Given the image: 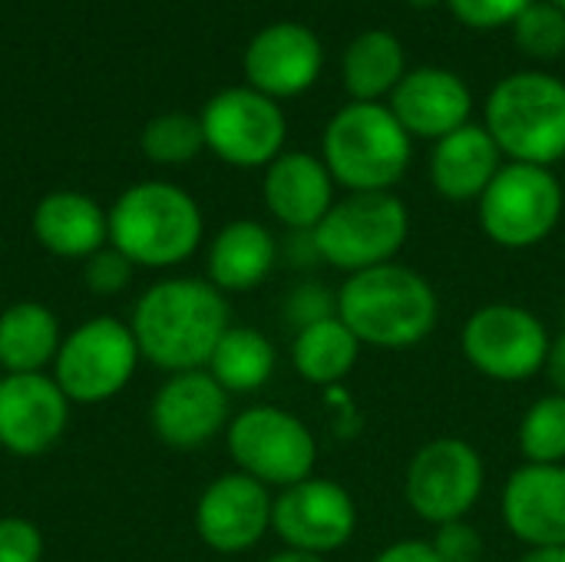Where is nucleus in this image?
<instances>
[{"label":"nucleus","instance_id":"13","mask_svg":"<svg viewBox=\"0 0 565 562\" xmlns=\"http://www.w3.org/2000/svg\"><path fill=\"white\" fill-rule=\"evenodd\" d=\"M358 520L354 494L344 484L315 474L275 494L271 533L285 543V550L328 560L354 540Z\"/></svg>","mask_w":565,"mask_h":562},{"label":"nucleus","instance_id":"38","mask_svg":"<svg viewBox=\"0 0 565 562\" xmlns=\"http://www.w3.org/2000/svg\"><path fill=\"white\" fill-rule=\"evenodd\" d=\"M520 562H565V547H540V550H526Z\"/></svg>","mask_w":565,"mask_h":562},{"label":"nucleus","instance_id":"31","mask_svg":"<svg viewBox=\"0 0 565 562\" xmlns=\"http://www.w3.org/2000/svg\"><path fill=\"white\" fill-rule=\"evenodd\" d=\"M334 315H338V291L328 288L324 282L308 278V282L295 285L288 291V298H285V321L295 331H301L308 325H318L324 318H334Z\"/></svg>","mask_w":565,"mask_h":562},{"label":"nucleus","instance_id":"19","mask_svg":"<svg viewBox=\"0 0 565 562\" xmlns=\"http://www.w3.org/2000/svg\"><path fill=\"white\" fill-rule=\"evenodd\" d=\"M387 106L411 139L437 142L470 123L473 93L447 66H417L404 73Z\"/></svg>","mask_w":565,"mask_h":562},{"label":"nucleus","instance_id":"17","mask_svg":"<svg viewBox=\"0 0 565 562\" xmlns=\"http://www.w3.org/2000/svg\"><path fill=\"white\" fill-rule=\"evenodd\" d=\"M324 66V46L305 23L281 20L258 30L245 50V79L271 99L308 93Z\"/></svg>","mask_w":565,"mask_h":562},{"label":"nucleus","instance_id":"20","mask_svg":"<svg viewBox=\"0 0 565 562\" xmlns=\"http://www.w3.org/2000/svg\"><path fill=\"white\" fill-rule=\"evenodd\" d=\"M262 199L268 215L288 232H315V225L338 202V185L321 156L285 149L265 169Z\"/></svg>","mask_w":565,"mask_h":562},{"label":"nucleus","instance_id":"25","mask_svg":"<svg viewBox=\"0 0 565 562\" xmlns=\"http://www.w3.org/2000/svg\"><path fill=\"white\" fill-rule=\"evenodd\" d=\"M407 73L404 43L391 30L358 33L341 56V79L351 103H384Z\"/></svg>","mask_w":565,"mask_h":562},{"label":"nucleus","instance_id":"30","mask_svg":"<svg viewBox=\"0 0 565 562\" xmlns=\"http://www.w3.org/2000/svg\"><path fill=\"white\" fill-rule=\"evenodd\" d=\"M513 40L533 60H559L565 53V10L553 0H533L513 20Z\"/></svg>","mask_w":565,"mask_h":562},{"label":"nucleus","instance_id":"18","mask_svg":"<svg viewBox=\"0 0 565 562\" xmlns=\"http://www.w3.org/2000/svg\"><path fill=\"white\" fill-rule=\"evenodd\" d=\"M503 527L526 550L565 547V464H523L500 490Z\"/></svg>","mask_w":565,"mask_h":562},{"label":"nucleus","instance_id":"32","mask_svg":"<svg viewBox=\"0 0 565 562\" xmlns=\"http://www.w3.org/2000/svg\"><path fill=\"white\" fill-rule=\"evenodd\" d=\"M132 272H136V265L122 252L106 245V248H99L96 255H89L83 262V285L93 295L116 298V295H122L132 285Z\"/></svg>","mask_w":565,"mask_h":562},{"label":"nucleus","instance_id":"22","mask_svg":"<svg viewBox=\"0 0 565 562\" xmlns=\"http://www.w3.org/2000/svg\"><path fill=\"white\" fill-rule=\"evenodd\" d=\"M503 169V152L480 123H467L444 136L430 149V185L447 202H480L497 172Z\"/></svg>","mask_w":565,"mask_h":562},{"label":"nucleus","instance_id":"29","mask_svg":"<svg viewBox=\"0 0 565 562\" xmlns=\"http://www.w3.org/2000/svg\"><path fill=\"white\" fill-rule=\"evenodd\" d=\"M205 149L202 119L192 113H159L142 129V152L156 166H185Z\"/></svg>","mask_w":565,"mask_h":562},{"label":"nucleus","instance_id":"41","mask_svg":"<svg viewBox=\"0 0 565 562\" xmlns=\"http://www.w3.org/2000/svg\"><path fill=\"white\" fill-rule=\"evenodd\" d=\"M553 3H556V7H559V10H565V0H553Z\"/></svg>","mask_w":565,"mask_h":562},{"label":"nucleus","instance_id":"27","mask_svg":"<svg viewBox=\"0 0 565 562\" xmlns=\"http://www.w3.org/2000/svg\"><path fill=\"white\" fill-rule=\"evenodd\" d=\"M275 368H278V351H275L271 338L248 325H232L205 364V371L228 394L262 391L275 378Z\"/></svg>","mask_w":565,"mask_h":562},{"label":"nucleus","instance_id":"14","mask_svg":"<svg viewBox=\"0 0 565 562\" xmlns=\"http://www.w3.org/2000/svg\"><path fill=\"white\" fill-rule=\"evenodd\" d=\"M271 510L275 494L265 484L228 470L199 494L195 533L212 553L238 556L255 550L271 533Z\"/></svg>","mask_w":565,"mask_h":562},{"label":"nucleus","instance_id":"24","mask_svg":"<svg viewBox=\"0 0 565 562\" xmlns=\"http://www.w3.org/2000/svg\"><path fill=\"white\" fill-rule=\"evenodd\" d=\"M63 331L56 315L40 301H13L0 311V371L43 374L53 368Z\"/></svg>","mask_w":565,"mask_h":562},{"label":"nucleus","instance_id":"9","mask_svg":"<svg viewBox=\"0 0 565 562\" xmlns=\"http://www.w3.org/2000/svg\"><path fill=\"white\" fill-rule=\"evenodd\" d=\"M139 361L142 354L129 321H119L113 315H93L70 335H63L50 374L70 397V404L93 407L122 394L136 378Z\"/></svg>","mask_w":565,"mask_h":562},{"label":"nucleus","instance_id":"35","mask_svg":"<svg viewBox=\"0 0 565 562\" xmlns=\"http://www.w3.org/2000/svg\"><path fill=\"white\" fill-rule=\"evenodd\" d=\"M43 550L46 543L33 520L0 517V562H40Z\"/></svg>","mask_w":565,"mask_h":562},{"label":"nucleus","instance_id":"26","mask_svg":"<svg viewBox=\"0 0 565 562\" xmlns=\"http://www.w3.org/2000/svg\"><path fill=\"white\" fill-rule=\"evenodd\" d=\"M364 344L354 338V331L334 315L324 318L318 325H308L301 331H295L291 338V368L301 381L315 384V388H341L358 361H361Z\"/></svg>","mask_w":565,"mask_h":562},{"label":"nucleus","instance_id":"6","mask_svg":"<svg viewBox=\"0 0 565 562\" xmlns=\"http://www.w3.org/2000/svg\"><path fill=\"white\" fill-rule=\"evenodd\" d=\"M411 238V209L397 192H348L315 225L318 262L348 275L397 262Z\"/></svg>","mask_w":565,"mask_h":562},{"label":"nucleus","instance_id":"10","mask_svg":"<svg viewBox=\"0 0 565 562\" xmlns=\"http://www.w3.org/2000/svg\"><path fill=\"white\" fill-rule=\"evenodd\" d=\"M550 328L523 305L490 301L467 315L460 328V351L467 364L497 384H526L546 368Z\"/></svg>","mask_w":565,"mask_h":562},{"label":"nucleus","instance_id":"36","mask_svg":"<svg viewBox=\"0 0 565 562\" xmlns=\"http://www.w3.org/2000/svg\"><path fill=\"white\" fill-rule=\"evenodd\" d=\"M371 562H440L430 540H397L384 547Z\"/></svg>","mask_w":565,"mask_h":562},{"label":"nucleus","instance_id":"12","mask_svg":"<svg viewBox=\"0 0 565 562\" xmlns=\"http://www.w3.org/2000/svg\"><path fill=\"white\" fill-rule=\"evenodd\" d=\"M199 119L205 149L235 169H268L285 152V113L278 99L252 86H228L215 93Z\"/></svg>","mask_w":565,"mask_h":562},{"label":"nucleus","instance_id":"34","mask_svg":"<svg viewBox=\"0 0 565 562\" xmlns=\"http://www.w3.org/2000/svg\"><path fill=\"white\" fill-rule=\"evenodd\" d=\"M430 547L440 556V562H483L487 556V543L470 520H454V523L434 527Z\"/></svg>","mask_w":565,"mask_h":562},{"label":"nucleus","instance_id":"8","mask_svg":"<svg viewBox=\"0 0 565 562\" xmlns=\"http://www.w3.org/2000/svg\"><path fill=\"white\" fill-rule=\"evenodd\" d=\"M565 189L546 166L503 162L490 189L477 202L483 235L507 252L543 245L563 222Z\"/></svg>","mask_w":565,"mask_h":562},{"label":"nucleus","instance_id":"42","mask_svg":"<svg viewBox=\"0 0 565 562\" xmlns=\"http://www.w3.org/2000/svg\"><path fill=\"white\" fill-rule=\"evenodd\" d=\"M0 381H3V371H0Z\"/></svg>","mask_w":565,"mask_h":562},{"label":"nucleus","instance_id":"15","mask_svg":"<svg viewBox=\"0 0 565 562\" xmlns=\"http://www.w3.org/2000/svg\"><path fill=\"white\" fill-rule=\"evenodd\" d=\"M152 434L172 450H199L232 424V394L202 368L169 374L149 407Z\"/></svg>","mask_w":565,"mask_h":562},{"label":"nucleus","instance_id":"37","mask_svg":"<svg viewBox=\"0 0 565 562\" xmlns=\"http://www.w3.org/2000/svg\"><path fill=\"white\" fill-rule=\"evenodd\" d=\"M543 374H546L550 388L565 397V331L550 341V354H546V368H543Z\"/></svg>","mask_w":565,"mask_h":562},{"label":"nucleus","instance_id":"4","mask_svg":"<svg viewBox=\"0 0 565 562\" xmlns=\"http://www.w3.org/2000/svg\"><path fill=\"white\" fill-rule=\"evenodd\" d=\"M321 159L348 192H394L411 169L414 139L387 103H348L324 126Z\"/></svg>","mask_w":565,"mask_h":562},{"label":"nucleus","instance_id":"39","mask_svg":"<svg viewBox=\"0 0 565 562\" xmlns=\"http://www.w3.org/2000/svg\"><path fill=\"white\" fill-rule=\"evenodd\" d=\"M265 562H328L324 556H311V553H298V550H281Z\"/></svg>","mask_w":565,"mask_h":562},{"label":"nucleus","instance_id":"5","mask_svg":"<svg viewBox=\"0 0 565 562\" xmlns=\"http://www.w3.org/2000/svg\"><path fill=\"white\" fill-rule=\"evenodd\" d=\"M487 132L507 162H565V83L553 73L526 70L503 76L487 96Z\"/></svg>","mask_w":565,"mask_h":562},{"label":"nucleus","instance_id":"28","mask_svg":"<svg viewBox=\"0 0 565 562\" xmlns=\"http://www.w3.org/2000/svg\"><path fill=\"white\" fill-rule=\"evenodd\" d=\"M523 464H565V397L550 391L533 401L516 427Z\"/></svg>","mask_w":565,"mask_h":562},{"label":"nucleus","instance_id":"3","mask_svg":"<svg viewBox=\"0 0 565 562\" xmlns=\"http://www.w3.org/2000/svg\"><path fill=\"white\" fill-rule=\"evenodd\" d=\"M202 238V209L175 182H136L109 205V245L136 268H175L199 252Z\"/></svg>","mask_w":565,"mask_h":562},{"label":"nucleus","instance_id":"40","mask_svg":"<svg viewBox=\"0 0 565 562\" xmlns=\"http://www.w3.org/2000/svg\"><path fill=\"white\" fill-rule=\"evenodd\" d=\"M411 7H417V10H434V7H440V3H447V0H407Z\"/></svg>","mask_w":565,"mask_h":562},{"label":"nucleus","instance_id":"1","mask_svg":"<svg viewBox=\"0 0 565 562\" xmlns=\"http://www.w3.org/2000/svg\"><path fill=\"white\" fill-rule=\"evenodd\" d=\"M129 328L146 364L166 374L202 371L232 328L228 295L209 278L172 275L136 298Z\"/></svg>","mask_w":565,"mask_h":562},{"label":"nucleus","instance_id":"16","mask_svg":"<svg viewBox=\"0 0 565 562\" xmlns=\"http://www.w3.org/2000/svg\"><path fill=\"white\" fill-rule=\"evenodd\" d=\"M70 397L53 374H3L0 381V447L10 457H43L70 424Z\"/></svg>","mask_w":565,"mask_h":562},{"label":"nucleus","instance_id":"7","mask_svg":"<svg viewBox=\"0 0 565 562\" xmlns=\"http://www.w3.org/2000/svg\"><path fill=\"white\" fill-rule=\"evenodd\" d=\"M225 447L238 474L265 484L271 494L288 490L318 467V437L291 411L252 404L238 411L225 431Z\"/></svg>","mask_w":565,"mask_h":562},{"label":"nucleus","instance_id":"33","mask_svg":"<svg viewBox=\"0 0 565 562\" xmlns=\"http://www.w3.org/2000/svg\"><path fill=\"white\" fill-rule=\"evenodd\" d=\"M533 0H447L450 13L473 30H500L513 26V20L530 7Z\"/></svg>","mask_w":565,"mask_h":562},{"label":"nucleus","instance_id":"23","mask_svg":"<svg viewBox=\"0 0 565 562\" xmlns=\"http://www.w3.org/2000/svg\"><path fill=\"white\" fill-rule=\"evenodd\" d=\"M278 238L255 219H235L215 232L205 255V278L222 295H245L262 288L278 265Z\"/></svg>","mask_w":565,"mask_h":562},{"label":"nucleus","instance_id":"2","mask_svg":"<svg viewBox=\"0 0 565 562\" xmlns=\"http://www.w3.org/2000/svg\"><path fill=\"white\" fill-rule=\"evenodd\" d=\"M338 318L364 348L411 351L437 331L440 295L424 272L387 262L341 282Z\"/></svg>","mask_w":565,"mask_h":562},{"label":"nucleus","instance_id":"21","mask_svg":"<svg viewBox=\"0 0 565 562\" xmlns=\"http://www.w3.org/2000/svg\"><path fill=\"white\" fill-rule=\"evenodd\" d=\"M30 225L40 248L66 262H86L109 245V209L76 189H56L43 195Z\"/></svg>","mask_w":565,"mask_h":562},{"label":"nucleus","instance_id":"11","mask_svg":"<svg viewBox=\"0 0 565 562\" xmlns=\"http://www.w3.org/2000/svg\"><path fill=\"white\" fill-rule=\"evenodd\" d=\"M483 487V454L463 437H434L420 444L404 470V500L427 527L470 520Z\"/></svg>","mask_w":565,"mask_h":562}]
</instances>
